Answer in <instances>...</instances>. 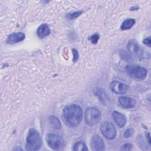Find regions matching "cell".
<instances>
[{
  "instance_id": "8fae6325",
  "label": "cell",
  "mask_w": 151,
  "mask_h": 151,
  "mask_svg": "<svg viewBox=\"0 0 151 151\" xmlns=\"http://www.w3.org/2000/svg\"><path fill=\"white\" fill-rule=\"evenodd\" d=\"M112 116L114 120L119 127L122 128L126 125L127 122V118L123 114L117 111H114L112 113Z\"/></svg>"
},
{
  "instance_id": "3957f363",
  "label": "cell",
  "mask_w": 151,
  "mask_h": 151,
  "mask_svg": "<svg viewBox=\"0 0 151 151\" xmlns=\"http://www.w3.org/2000/svg\"><path fill=\"white\" fill-rule=\"evenodd\" d=\"M125 70L130 77L137 80H143L146 78L147 75V71L145 68L136 64L127 65Z\"/></svg>"
},
{
  "instance_id": "ba28073f",
  "label": "cell",
  "mask_w": 151,
  "mask_h": 151,
  "mask_svg": "<svg viewBox=\"0 0 151 151\" xmlns=\"http://www.w3.org/2000/svg\"><path fill=\"white\" fill-rule=\"evenodd\" d=\"M91 147L93 150H103L105 149V145L102 138L97 134H94L91 139Z\"/></svg>"
},
{
  "instance_id": "d6986e66",
  "label": "cell",
  "mask_w": 151,
  "mask_h": 151,
  "mask_svg": "<svg viewBox=\"0 0 151 151\" xmlns=\"http://www.w3.org/2000/svg\"><path fill=\"white\" fill-rule=\"evenodd\" d=\"M99 38H100V35H99L98 34L96 33V34H93V35L90 37L89 40H90L93 44H97V42H98Z\"/></svg>"
},
{
  "instance_id": "9a60e30c",
  "label": "cell",
  "mask_w": 151,
  "mask_h": 151,
  "mask_svg": "<svg viewBox=\"0 0 151 151\" xmlns=\"http://www.w3.org/2000/svg\"><path fill=\"white\" fill-rule=\"evenodd\" d=\"M135 19L133 18H129L125 19L120 25L121 30L124 31L130 29L135 24Z\"/></svg>"
},
{
  "instance_id": "5bb4252c",
  "label": "cell",
  "mask_w": 151,
  "mask_h": 151,
  "mask_svg": "<svg viewBox=\"0 0 151 151\" xmlns=\"http://www.w3.org/2000/svg\"><path fill=\"white\" fill-rule=\"evenodd\" d=\"M48 122L53 128L57 130H60L61 129V123L57 117L54 115H51L48 117Z\"/></svg>"
},
{
  "instance_id": "44dd1931",
  "label": "cell",
  "mask_w": 151,
  "mask_h": 151,
  "mask_svg": "<svg viewBox=\"0 0 151 151\" xmlns=\"http://www.w3.org/2000/svg\"><path fill=\"white\" fill-rule=\"evenodd\" d=\"M133 147V145L130 143H126L122 145L121 147V150H131Z\"/></svg>"
},
{
  "instance_id": "2e32d148",
  "label": "cell",
  "mask_w": 151,
  "mask_h": 151,
  "mask_svg": "<svg viewBox=\"0 0 151 151\" xmlns=\"http://www.w3.org/2000/svg\"><path fill=\"white\" fill-rule=\"evenodd\" d=\"M73 150L77 151H85L88 150L86 145L82 141H78L74 143L73 146Z\"/></svg>"
},
{
  "instance_id": "ac0fdd59",
  "label": "cell",
  "mask_w": 151,
  "mask_h": 151,
  "mask_svg": "<svg viewBox=\"0 0 151 151\" xmlns=\"http://www.w3.org/2000/svg\"><path fill=\"white\" fill-rule=\"evenodd\" d=\"M95 94H96V96H97L99 97V98L100 99V100L101 101H104L106 94L104 93V91L102 90V89L98 88V89L96 90V91H95Z\"/></svg>"
},
{
  "instance_id": "4fadbf2b",
  "label": "cell",
  "mask_w": 151,
  "mask_h": 151,
  "mask_svg": "<svg viewBox=\"0 0 151 151\" xmlns=\"http://www.w3.org/2000/svg\"><path fill=\"white\" fill-rule=\"evenodd\" d=\"M127 48L129 52L134 54H139L140 52V46L137 41L134 39H132L129 41L127 44Z\"/></svg>"
},
{
  "instance_id": "277c9868",
  "label": "cell",
  "mask_w": 151,
  "mask_h": 151,
  "mask_svg": "<svg viewBox=\"0 0 151 151\" xmlns=\"http://www.w3.org/2000/svg\"><path fill=\"white\" fill-rule=\"evenodd\" d=\"M101 117V111L96 107L87 108L85 111L84 120L89 126H94L98 124Z\"/></svg>"
},
{
  "instance_id": "5b68a950",
  "label": "cell",
  "mask_w": 151,
  "mask_h": 151,
  "mask_svg": "<svg viewBox=\"0 0 151 151\" xmlns=\"http://www.w3.org/2000/svg\"><path fill=\"white\" fill-rule=\"evenodd\" d=\"M45 140L48 146L53 150L61 149L64 146L63 139L58 134L48 133L45 136Z\"/></svg>"
},
{
  "instance_id": "484cf974",
  "label": "cell",
  "mask_w": 151,
  "mask_h": 151,
  "mask_svg": "<svg viewBox=\"0 0 151 151\" xmlns=\"http://www.w3.org/2000/svg\"><path fill=\"white\" fill-rule=\"evenodd\" d=\"M14 150H22V148H21V147H19V148L18 147V148H17V149L14 148Z\"/></svg>"
},
{
  "instance_id": "ffe728a7",
  "label": "cell",
  "mask_w": 151,
  "mask_h": 151,
  "mask_svg": "<svg viewBox=\"0 0 151 151\" xmlns=\"http://www.w3.org/2000/svg\"><path fill=\"white\" fill-rule=\"evenodd\" d=\"M121 57H122V58L125 60V61H129L131 59H132V56L129 54L127 53L126 51H123L122 52H121Z\"/></svg>"
},
{
  "instance_id": "7402d4cb",
  "label": "cell",
  "mask_w": 151,
  "mask_h": 151,
  "mask_svg": "<svg viewBox=\"0 0 151 151\" xmlns=\"http://www.w3.org/2000/svg\"><path fill=\"white\" fill-rule=\"evenodd\" d=\"M72 53H73V61L74 62H76V61H77V60L78 59V57H79L78 51L75 48H73L72 49Z\"/></svg>"
},
{
  "instance_id": "30bf717a",
  "label": "cell",
  "mask_w": 151,
  "mask_h": 151,
  "mask_svg": "<svg viewBox=\"0 0 151 151\" xmlns=\"http://www.w3.org/2000/svg\"><path fill=\"white\" fill-rule=\"evenodd\" d=\"M118 102L120 106L126 109H131L136 105V101L134 99L125 96H120L118 99Z\"/></svg>"
},
{
  "instance_id": "52a82bcc",
  "label": "cell",
  "mask_w": 151,
  "mask_h": 151,
  "mask_svg": "<svg viewBox=\"0 0 151 151\" xmlns=\"http://www.w3.org/2000/svg\"><path fill=\"white\" fill-rule=\"evenodd\" d=\"M110 89L116 94H123L127 92L128 86L123 83L118 81H113L110 84Z\"/></svg>"
},
{
  "instance_id": "d4e9b609",
  "label": "cell",
  "mask_w": 151,
  "mask_h": 151,
  "mask_svg": "<svg viewBox=\"0 0 151 151\" xmlns=\"http://www.w3.org/2000/svg\"><path fill=\"white\" fill-rule=\"evenodd\" d=\"M146 138L147 139V140H148V142L149 144H150V133H147V134H146Z\"/></svg>"
},
{
  "instance_id": "e0dca14e",
  "label": "cell",
  "mask_w": 151,
  "mask_h": 151,
  "mask_svg": "<svg viewBox=\"0 0 151 151\" xmlns=\"http://www.w3.org/2000/svg\"><path fill=\"white\" fill-rule=\"evenodd\" d=\"M83 13V11H76L70 14H68L67 15V17L69 19H74L78 17L81 14Z\"/></svg>"
},
{
  "instance_id": "8992f818",
  "label": "cell",
  "mask_w": 151,
  "mask_h": 151,
  "mask_svg": "<svg viewBox=\"0 0 151 151\" xmlns=\"http://www.w3.org/2000/svg\"><path fill=\"white\" fill-rule=\"evenodd\" d=\"M100 130L102 134L107 139H114L117 134L116 129L114 124L109 121L104 122L100 126Z\"/></svg>"
},
{
  "instance_id": "6da1fadb",
  "label": "cell",
  "mask_w": 151,
  "mask_h": 151,
  "mask_svg": "<svg viewBox=\"0 0 151 151\" xmlns=\"http://www.w3.org/2000/svg\"><path fill=\"white\" fill-rule=\"evenodd\" d=\"M63 115L65 122L68 126L76 127L82 120L83 110L77 104H69L64 108Z\"/></svg>"
},
{
  "instance_id": "7a4b0ae2",
  "label": "cell",
  "mask_w": 151,
  "mask_h": 151,
  "mask_svg": "<svg viewBox=\"0 0 151 151\" xmlns=\"http://www.w3.org/2000/svg\"><path fill=\"white\" fill-rule=\"evenodd\" d=\"M41 138L38 132L34 128L30 129L26 138V150L28 151L38 150L41 148Z\"/></svg>"
},
{
  "instance_id": "9c48e42d",
  "label": "cell",
  "mask_w": 151,
  "mask_h": 151,
  "mask_svg": "<svg viewBox=\"0 0 151 151\" xmlns=\"http://www.w3.org/2000/svg\"><path fill=\"white\" fill-rule=\"evenodd\" d=\"M25 38V35L22 32H14L8 35L6 42L8 44H14L23 41Z\"/></svg>"
},
{
  "instance_id": "cb8c5ba5",
  "label": "cell",
  "mask_w": 151,
  "mask_h": 151,
  "mask_svg": "<svg viewBox=\"0 0 151 151\" xmlns=\"http://www.w3.org/2000/svg\"><path fill=\"white\" fill-rule=\"evenodd\" d=\"M143 43L148 46L149 47H150L151 46V42H150V36H149L146 38H145L143 40Z\"/></svg>"
},
{
  "instance_id": "7c38bea8",
  "label": "cell",
  "mask_w": 151,
  "mask_h": 151,
  "mask_svg": "<svg viewBox=\"0 0 151 151\" xmlns=\"http://www.w3.org/2000/svg\"><path fill=\"white\" fill-rule=\"evenodd\" d=\"M50 28L47 24H42L40 25L37 30V34L40 38H44L50 34Z\"/></svg>"
},
{
  "instance_id": "603a6c76",
  "label": "cell",
  "mask_w": 151,
  "mask_h": 151,
  "mask_svg": "<svg viewBox=\"0 0 151 151\" xmlns=\"http://www.w3.org/2000/svg\"><path fill=\"white\" fill-rule=\"evenodd\" d=\"M133 130L132 128H129L127 129L124 133V137H126V138H128V137H130L132 134H133Z\"/></svg>"
}]
</instances>
